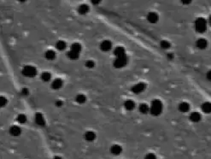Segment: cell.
I'll use <instances>...</instances> for the list:
<instances>
[{
	"mask_svg": "<svg viewBox=\"0 0 211 159\" xmlns=\"http://www.w3.org/2000/svg\"><path fill=\"white\" fill-rule=\"evenodd\" d=\"M163 111V104L160 100L155 99L150 105V113L152 115H159Z\"/></svg>",
	"mask_w": 211,
	"mask_h": 159,
	"instance_id": "6da1fadb",
	"label": "cell"
},
{
	"mask_svg": "<svg viewBox=\"0 0 211 159\" xmlns=\"http://www.w3.org/2000/svg\"><path fill=\"white\" fill-rule=\"evenodd\" d=\"M207 25L208 23L204 18L199 17L195 21V29L197 32L203 33L207 30Z\"/></svg>",
	"mask_w": 211,
	"mask_h": 159,
	"instance_id": "7a4b0ae2",
	"label": "cell"
},
{
	"mask_svg": "<svg viewBox=\"0 0 211 159\" xmlns=\"http://www.w3.org/2000/svg\"><path fill=\"white\" fill-rule=\"evenodd\" d=\"M110 151L112 155L114 156H118L120 155L121 152H122V147L120 145H117V144H115L113 145L110 146Z\"/></svg>",
	"mask_w": 211,
	"mask_h": 159,
	"instance_id": "3957f363",
	"label": "cell"
},
{
	"mask_svg": "<svg viewBox=\"0 0 211 159\" xmlns=\"http://www.w3.org/2000/svg\"><path fill=\"white\" fill-rule=\"evenodd\" d=\"M147 21L150 23H157L159 20V16L156 12H150L147 15Z\"/></svg>",
	"mask_w": 211,
	"mask_h": 159,
	"instance_id": "277c9868",
	"label": "cell"
},
{
	"mask_svg": "<svg viewBox=\"0 0 211 159\" xmlns=\"http://www.w3.org/2000/svg\"><path fill=\"white\" fill-rule=\"evenodd\" d=\"M196 46H197V48H199V49H201V50H204V49H205V48L207 47V46H208V42H207L206 40L201 38V39H199V40H197V42H196Z\"/></svg>",
	"mask_w": 211,
	"mask_h": 159,
	"instance_id": "5b68a950",
	"label": "cell"
},
{
	"mask_svg": "<svg viewBox=\"0 0 211 159\" xmlns=\"http://www.w3.org/2000/svg\"><path fill=\"white\" fill-rule=\"evenodd\" d=\"M178 108H179L180 111H181V112H187L189 109H190V105L186 102H181L179 104Z\"/></svg>",
	"mask_w": 211,
	"mask_h": 159,
	"instance_id": "8992f818",
	"label": "cell"
},
{
	"mask_svg": "<svg viewBox=\"0 0 211 159\" xmlns=\"http://www.w3.org/2000/svg\"><path fill=\"white\" fill-rule=\"evenodd\" d=\"M190 119L193 121V122H198L201 120V115L197 112H193L190 115Z\"/></svg>",
	"mask_w": 211,
	"mask_h": 159,
	"instance_id": "52a82bcc",
	"label": "cell"
},
{
	"mask_svg": "<svg viewBox=\"0 0 211 159\" xmlns=\"http://www.w3.org/2000/svg\"><path fill=\"white\" fill-rule=\"evenodd\" d=\"M202 110L204 113H210L211 112V103L205 102L202 104Z\"/></svg>",
	"mask_w": 211,
	"mask_h": 159,
	"instance_id": "ba28073f",
	"label": "cell"
},
{
	"mask_svg": "<svg viewBox=\"0 0 211 159\" xmlns=\"http://www.w3.org/2000/svg\"><path fill=\"white\" fill-rule=\"evenodd\" d=\"M161 47L163 49H168L170 47V43L167 40H163L161 42Z\"/></svg>",
	"mask_w": 211,
	"mask_h": 159,
	"instance_id": "9c48e42d",
	"label": "cell"
},
{
	"mask_svg": "<svg viewBox=\"0 0 211 159\" xmlns=\"http://www.w3.org/2000/svg\"><path fill=\"white\" fill-rule=\"evenodd\" d=\"M144 159H157V157L155 156L154 153H148V154L145 156Z\"/></svg>",
	"mask_w": 211,
	"mask_h": 159,
	"instance_id": "30bf717a",
	"label": "cell"
},
{
	"mask_svg": "<svg viewBox=\"0 0 211 159\" xmlns=\"http://www.w3.org/2000/svg\"><path fill=\"white\" fill-rule=\"evenodd\" d=\"M192 0H180V2L183 3V4H190L191 3Z\"/></svg>",
	"mask_w": 211,
	"mask_h": 159,
	"instance_id": "8fae6325",
	"label": "cell"
},
{
	"mask_svg": "<svg viewBox=\"0 0 211 159\" xmlns=\"http://www.w3.org/2000/svg\"><path fill=\"white\" fill-rule=\"evenodd\" d=\"M206 77H207V79L209 80V81H211V70H210L208 73H207V75H206Z\"/></svg>",
	"mask_w": 211,
	"mask_h": 159,
	"instance_id": "7c38bea8",
	"label": "cell"
},
{
	"mask_svg": "<svg viewBox=\"0 0 211 159\" xmlns=\"http://www.w3.org/2000/svg\"><path fill=\"white\" fill-rule=\"evenodd\" d=\"M209 24L211 26V16L209 17Z\"/></svg>",
	"mask_w": 211,
	"mask_h": 159,
	"instance_id": "4fadbf2b",
	"label": "cell"
}]
</instances>
